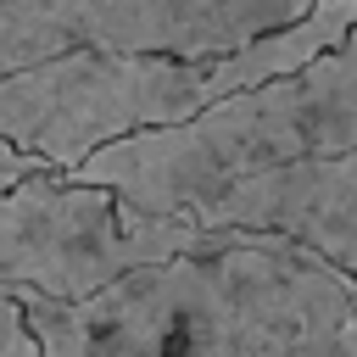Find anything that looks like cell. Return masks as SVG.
Instances as JSON below:
<instances>
[{
	"mask_svg": "<svg viewBox=\"0 0 357 357\" xmlns=\"http://www.w3.org/2000/svg\"><path fill=\"white\" fill-rule=\"evenodd\" d=\"M351 290L357 279L318 251L273 229H234L212 251L128 268L84 301L17 290V307L45 357H284Z\"/></svg>",
	"mask_w": 357,
	"mask_h": 357,
	"instance_id": "1",
	"label": "cell"
},
{
	"mask_svg": "<svg viewBox=\"0 0 357 357\" xmlns=\"http://www.w3.org/2000/svg\"><path fill=\"white\" fill-rule=\"evenodd\" d=\"M357 17V0H312L296 22L251 33L218 56H173V50H67L0 78V134L33 151L45 167H78L106 139L167 128L195 117L201 106L262 84L273 73L301 67L324 45H335Z\"/></svg>",
	"mask_w": 357,
	"mask_h": 357,
	"instance_id": "2",
	"label": "cell"
},
{
	"mask_svg": "<svg viewBox=\"0 0 357 357\" xmlns=\"http://www.w3.org/2000/svg\"><path fill=\"white\" fill-rule=\"evenodd\" d=\"M340 151H357V17L335 45H324L301 67L245 84L184 123L106 139L61 173L112 184L134 206L190 218L234 178Z\"/></svg>",
	"mask_w": 357,
	"mask_h": 357,
	"instance_id": "3",
	"label": "cell"
},
{
	"mask_svg": "<svg viewBox=\"0 0 357 357\" xmlns=\"http://www.w3.org/2000/svg\"><path fill=\"white\" fill-rule=\"evenodd\" d=\"M234 229L195 223L178 212H151L112 184L39 167L0 190V290H39L56 301H84L123 279L128 268L167 262L184 251H212Z\"/></svg>",
	"mask_w": 357,
	"mask_h": 357,
	"instance_id": "4",
	"label": "cell"
},
{
	"mask_svg": "<svg viewBox=\"0 0 357 357\" xmlns=\"http://www.w3.org/2000/svg\"><path fill=\"white\" fill-rule=\"evenodd\" d=\"M312 0H0V78L67 50L218 56L296 22Z\"/></svg>",
	"mask_w": 357,
	"mask_h": 357,
	"instance_id": "5",
	"label": "cell"
},
{
	"mask_svg": "<svg viewBox=\"0 0 357 357\" xmlns=\"http://www.w3.org/2000/svg\"><path fill=\"white\" fill-rule=\"evenodd\" d=\"M190 218L234 223V229H273L357 279V151L262 167L251 178H234L212 201H201Z\"/></svg>",
	"mask_w": 357,
	"mask_h": 357,
	"instance_id": "6",
	"label": "cell"
},
{
	"mask_svg": "<svg viewBox=\"0 0 357 357\" xmlns=\"http://www.w3.org/2000/svg\"><path fill=\"white\" fill-rule=\"evenodd\" d=\"M284 357H357V290L346 301H335L329 312H318L284 346Z\"/></svg>",
	"mask_w": 357,
	"mask_h": 357,
	"instance_id": "7",
	"label": "cell"
},
{
	"mask_svg": "<svg viewBox=\"0 0 357 357\" xmlns=\"http://www.w3.org/2000/svg\"><path fill=\"white\" fill-rule=\"evenodd\" d=\"M0 357H45L11 290H0Z\"/></svg>",
	"mask_w": 357,
	"mask_h": 357,
	"instance_id": "8",
	"label": "cell"
},
{
	"mask_svg": "<svg viewBox=\"0 0 357 357\" xmlns=\"http://www.w3.org/2000/svg\"><path fill=\"white\" fill-rule=\"evenodd\" d=\"M39 167H45V162H39L33 151H22L17 139H6V134H0V190H11L22 173H39Z\"/></svg>",
	"mask_w": 357,
	"mask_h": 357,
	"instance_id": "9",
	"label": "cell"
}]
</instances>
